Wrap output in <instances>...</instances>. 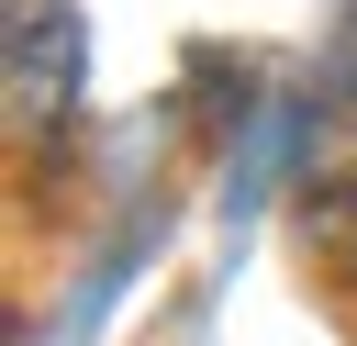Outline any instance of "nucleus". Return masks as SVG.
I'll return each instance as SVG.
<instances>
[{"instance_id":"f03ea898","label":"nucleus","mask_w":357,"mask_h":346,"mask_svg":"<svg viewBox=\"0 0 357 346\" xmlns=\"http://www.w3.org/2000/svg\"><path fill=\"white\" fill-rule=\"evenodd\" d=\"M335 246H346V257H357V190H346V201H335Z\"/></svg>"},{"instance_id":"f257e3e1","label":"nucleus","mask_w":357,"mask_h":346,"mask_svg":"<svg viewBox=\"0 0 357 346\" xmlns=\"http://www.w3.org/2000/svg\"><path fill=\"white\" fill-rule=\"evenodd\" d=\"M67 89H78V11L11 0V123H56Z\"/></svg>"}]
</instances>
